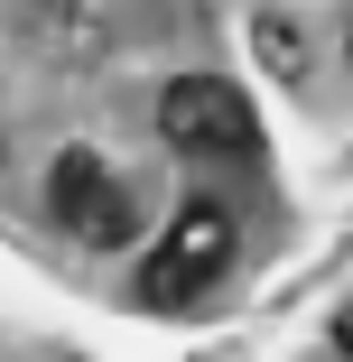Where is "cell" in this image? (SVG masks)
Wrapping results in <instances>:
<instances>
[{"mask_svg": "<svg viewBox=\"0 0 353 362\" xmlns=\"http://www.w3.org/2000/svg\"><path fill=\"white\" fill-rule=\"evenodd\" d=\"M224 269H233V214L214 195H195V204H177V223H168L149 279H139V298H149V307H195Z\"/></svg>", "mask_w": 353, "mask_h": 362, "instance_id": "6da1fadb", "label": "cell"}, {"mask_svg": "<svg viewBox=\"0 0 353 362\" xmlns=\"http://www.w3.org/2000/svg\"><path fill=\"white\" fill-rule=\"evenodd\" d=\"M47 204H56V223L75 233V242H93V251L130 242V223H139L130 177H121V168H103L93 149H65V158L47 168Z\"/></svg>", "mask_w": 353, "mask_h": 362, "instance_id": "3957f363", "label": "cell"}, {"mask_svg": "<svg viewBox=\"0 0 353 362\" xmlns=\"http://www.w3.org/2000/svg\"><path fill=\"white\" fill-rule=\"evenodd\" d=\"M335 344H344V353H353V316H335Z\"/></svg>", "mask_w": 353, "mask_h": 362, "instance_id": "5b68a950", "label": "cell"}, {"mask_svg": "<svg viewBox=\"0 0 353 362\" xmlns=\"http://www.w3.org/2000/svg\"><path fill=\"white\" fill-rule=\"evenodd\" d=\"M344 47H353V28H344Z\"/></svg>", "mask_w": 353, "mask_h": 362, "instance_id": "8992f818", "label": "cell"}, {"mask_svg": "<svg viewBox=\"0 0 353 362\" xmlns=\"http://www.w3.org/2000/svg\"><path fill=\"white\" fill-rule=\"evenodd\" d=\"M158 130H168V149H186V158H242L251 139H260L251 103L224 75H177L158 93Z\"/></svg>", "mask_w": 353, "mask_h": 362, "instance_id": "7a4b0ae2", "label": "cell"}, {"mask_svg": "<svg viewBox=\"0 0 353 362\" xmlns=\"http://www.w3.org/2000/svg\"><path fill=\"white\" fill-rule=\"evenodd\" d=\"M260 47H270L279 75H298V37H289V19H260Z\"/></svg>", "mask_w": 353, "mask_h": 362, "instance_id": "277c9868", "label": "cell"}]
</instances>
